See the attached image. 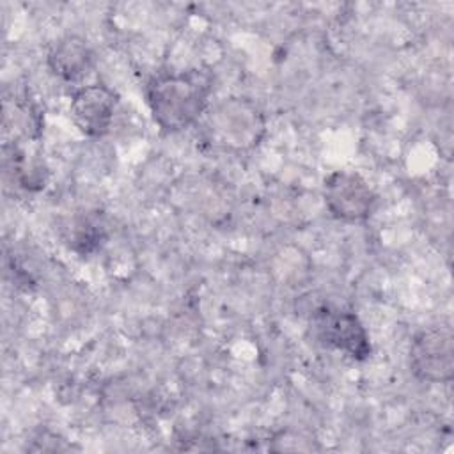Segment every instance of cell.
Wrapping results in <instances>:
<instances>
[{
	"instance_id": "obj_6",
	"label": "cell",
	"mask_w": 454,
	"mask_h": 454,
	"mask_svg": "<svg viewBox=\"0 0 454 454\" xmlns=\"http://www.w3.org/2000/svg\"><path fill=\"white\" fill-rule=\"evenodd\" d=\"M117 96L103 83L82 87L74 92L69 114L74 126L87 137H103L114 121Z\"/></svg>"
},
{
	"instance_id": "obj_1",
	"label": "cell",
	"mask_w": 454,
	"mask_h": 454,
	"mask_svg": "<svg viewBox=\"0 0 454 454\" xmlns=\"http://www.w3.org/2000/svg\"><path fill=\"white\" fill-rule=\"evenodd\" d=\"M213 92V74L207 69L160 74L147 85V105L154 122L165 131H181L199 122Z\"/></svg>"
},
{
	"instance_id": "obj_4",
	"label": "cell",
	"mask_w": 454,
	"mask_h": 454,
	"mask_svg": "<svg viewBox=\"0 0 454 454\" xmlns=\"http://www.w3.org/2000/svg\"><path fill=\"white\" fill-rule=\"evenodd\" d=\"M316 337L353 360H365L371 355L369 335L355 312L333 307H321L312 314Z\"/></svg>"
},
{
	"instance_id": "obj_2",
	"label": "cell",
	"mask_w": 454,
	"mask_h": 454,
	"mask_svg": "<svg viewBox=\"0 0 454 454\" xmlns=\"http://www.w3.org/2000/svg\"><path fill=\"white\" fill-rule=\"evenodd\" d=\"M202 122L204 142L223 153H243L255 147L264 135V117L248 99L229 98L207 108Z\"/></svg>"
},
{
	"instance_id": "obj_8",
	"label": "cell",
	"mask_w": 454,
	"mask_h": 454,
	"mask_svg": "<svg viewBox=\"0 0 454 454\" xmlns=\"http://www.w3.org/2000/svg\"><path fill=\"white\" fill-rule=\"evenodd\" d=\"M99 239H101V227L98 223L85 220L80 223L76 231L74 248L80 252H89L99 245Z\"/></svg>"
},
{
	"instance_id": "obj_7",
	"label": "cell",
	"mask_w": 454,
	"mask_h": 454,
	"mask_svg": "<svg viewBox=\"0 0 454 454\" xmlns=\"http://www.w3.org/2000/svg\"><path fill=\"white\" fill-rule=\"evenodd\" d=\"M92 50L85 39L78 35H66L59 39L48 51V67L51 73L66 82L83 78L92 67Z\"/></svg>"
},
{
	"instance_id": "obj_3",
	"label": "cell",
	"mask_w": 454,
	"mask_h": 454,
	"mask_svg": "<svg viewBox=\"0 0 454 454\" xmlns=\"http://www.w3.org/2000/svg\"><path fill=\"white\" fill-rule=\"evenodd\" d=\"M411 372L426 383H449L454 374V337L447 325L429 326L413 337Z\"/></svg>"
},
{
	"instance_id": "obj_5",
	"label": "cell",
	"mask_w": 454,
	"mask_h": 454,
	"mask_svg": "<svg viewBox=\"0 0 454 454\" xmlns=\"http://www.w3.org/2000/svg\"><path fill=\"white\" fill-rule=\"evenodd\" d=\"M323 197L328 211L344 222H364L371 216L376 195L356 172L337 170L325 179Z\"/></svg>"
}]
</instances>
